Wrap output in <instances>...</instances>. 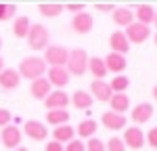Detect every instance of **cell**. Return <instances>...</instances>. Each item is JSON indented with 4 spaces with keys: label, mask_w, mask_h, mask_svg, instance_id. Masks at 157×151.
Listing matches in <instances>:
<instances>
[{
    "label": "cell",
    "mask_w": 157,
    "mask_h": 151,
    "mask_svg": "<svg viewBox=\"0 0 157 151\" xmlns=\"http://www.w3.org/2000/svg\"><path fill=\"white\" fill-rule=\"evenodd\" d=\"M15 151H27V149H25V147H17Z\"/></svg>",
    "instance_id": "b9f144b4"
},
{
    "label": "cell",
    "mask_w": 157,
    "mask_h": 151,
    "mask_svg": "<svg viewBox=\"0 0 157 151\" xmlns=\"http://www.w3.org/2000/svg\"><path fill=\"white\" fill-rule=\"evenodd\" d=\"M97 128H98V124H97V120H82L80 124L75 126V134L80 137V141L82 138H92L94 134H97Z\"/></svg>",
    "instance_id": "603a6c76"
},
{
    "label": "cell",
    "mask_w": 157,
    "mask_h": 151,
    "mask_svg": "<svg viewBox=\"0 0 157 151\" xmlns=\"http://www.w3.org/2000/svg\"><path fill=\"white\" fill-rule=\"evenodd\" d=\"M147 143L157 151V126H155V128H151V130L147 132Z\"/></svg>",
    "instance_id": "e575fe53"
},
{
    "label": "cell",
    "mask_w": 157,
    "mask_h": 151,
    "mask_svg": "<svg viewBox=\"0 0 157 151\" xmlns=\"http://www.w3.org/2000/svg\"><path fill=\"white\" fill-rule=\"evenodd\" d=\"M105 61V67H107V72L111 74H117L121 76V72L128 67V61H126V57L124 55H117V52H109L107 57L103 59Z\"/></svg>",
    "instance_id": "9a60e30c"
},
{
    "label": "cell",
    "mask_w": 157,
    "mask_h": 151,
    "mask_svg": "<svg viewBox=\"0 0 157 151\" xmlns=\"http://www.w3.org/2000/svg\"><path fill=\"white\" fill-rule=\"evenodd\" d=\"M75 138V128L69 124H63V126H57L55 130H52V141H57L61 145H67L69 141Z\"/></svg>",
    "instance_id": "ffe728a7"
},
{
    "label": "cell",
    "mask_w": 157,
    "mask_h": 151,
    "mask_svg": "<svg viewBox=\"0 0 157 151\" xmlns=\"http://www.w3.org/2000/svg\"><path fill=\"white\" fill-rule=\"evenodd\" d=\"M124 145H126V149L130 147V149H140L143 145H145V132L138 128V126H130V128H124Z\"/></svg>",
    "instance_id": "ba28073f"
},
{
    "label": "cell",
    "mask_w": 157,
    "mask_h": 151,
    "mask_svg": "<svg viewBox=\"0 0 157 151\" xmlns=\"http://www.w3.org/2000/svg\"><path fill=\"white\" fill-rule=\"evenodd\" d=\"M109 46H111V52H117V55L126 57V52L130 50V42L124 36V32H113L109 36Z\"/></svg>",
    "instance_id": "e0dca14e"
},
{
    "label": "cell",
    "mask_w": 157,
    "mask_h": 151,
    "mask_svg": "<svg viewBox=\"0 0 157 151\" xmlns=\"http://www.w3.org/2000/svg\"><path fill=\"white\" fill-rule=\"evenodd\" d=\"M25 40H27V46L32 50H44L50 44V34L42 23H32Z\"/></svg>",
    "instance_id": "7a4b0ae2"
},
{
    "label": "cell",
    "mask_w": 157,
    "mask_h": 151,
    "mask_svg": "<svg viewBox=\"0 0 157 151\" xmlns=\"http://www.w3.org/2000/svg\"><path fill=\"white\" fill-rule=\"evenodd\" d=\"M65 69L69 76H84L88 72V52L84 48L69 50V57L65 63Z\"/></svg>",
    "instance_id": "3957f363"
},
{
    "label": "cell",
    "mask_w": 157,
    "mask_h": 151,
    "mask_svg": "<svg viewBox=\"0 0 157 151\" xmlns=\"http://www.w3.org/2000/svg\"><path fill=\"white\" fill-rule=\"evenodd\" d=\"M23 132L32 141H46V137H48V128L40 120H27L23 124Z\"/></svg>",
    "instance_id": "9c48e42d"
},
{
    "label": "cell",
    "mask_w": 157,
    "mask_h": 151,
    "mask_svg": "<svg viewBox=\"0 0 157 151\" xmlns=\"http://www.w3.org/2000/svg\"><path fill=\"white\" fill-rule=\"evenodd\" d=\"M46 124L55 126V128L69 124V111L67 109H50V111H46Z\"/></svg>",
    "instance_id": "484cf974"
},
{
    "label": "cell",
    "mask_w": 157,
    "mask_h": 151,
    "mask_svg": "<svg viewBox=\"0 0 157 151\" xmlns=\"http://www.w3.org/2000/svg\"><path fill=\"white\" fill-rule=\"evenodd\" d=\"M124 36L128 38V42H130V44H143V42H147L149 36H151V27L134 21V23H130L128 27H126Z\"/></svg>",
    "instance_id": "8992f818"
},
{
    "label": "cell",
    "mask_w": 157,
    "mask_h": 151,
    "mask_svg": "<svg viewBox=\"0 0 157 151\" xmlns=\"http://www.w3.org/2000/svg\"><path fill=\"white\" fill-rule=\"evenodd\" d=\"M29 90H32V97H34V99L44 101L50 92H52V86L48 84V80H46V78H38V80L32 82V88H29Z\"/></svg>",
    "instance_id": "ac0fdd59"
},
{
    "label": "cell",
    "mask_w": 157,
    "mask_h": 151,
    "mask_svg": "<svg viewBox=\"0 0 157 151\" xmlns=\"http://www.w3.org/2000/svg\"><path fill=\"white\" fill-rule=\"evenodd\" d=\"M105 151H126V145L120 137H111L105 143Z\"/></svg>",
    "instance_id": "4dcf8cb0"
},
{
    "label": "cell",
    "mask_w": 157,
    "mask_h": 151,
    "mask_svg": "<svg viewBox=\"0 0 157 151\" xmlns=\"http://www.w3.org/2000/svg\"><path fill=\"white\" fill-rule=\"evenodd\" d=\"M38 11L42 17H59L63 13V4L59 2H46V4H38Z\"/></svg>",
    "instance_id": "83f0119b"
},
{
    "label": "cell",
    "mask_w": 157,
    "mask_h": 151,
    "mask_svg": "<svg viewBox=\"0 0 157 151\" xmlns=\"http://www.w3.org/2000/svg\"><path fill=\"white\" fill-rule=\"evenodd\" d=\"M94 9H97L98 13H109V11H115V6H113V4H107V2H97V4H94Z\"/></svg>",
    "instance_id": "8d00e7d4"
},
{
    "label": "cell",
    "mask_w": 157,
    "mask_h": 151,
    "mask_svg": "<svg viewBox=\"0 0 157 151\" xmlns=\"http://www.w3.org/2000/svg\"><path fill=\"white\" fill-rule=\"evenodd\" d=\"M42 103H44V107H46L48 111L50 109H65V107L69 105V95H67L65 90H52Z\"/></svg>",
    "instance_id": "30bf717a"
},
{
    "label": "cell",
    "mask_w": 157,
    "mask_h": 151,
    "mask_svg": "<svg viewBox=\"0 0 157 151\" xmlns=\"http://www.w3.org/2000/svg\"><path fill=\"white\" fill-rule=\"evenodd\" d=\"M19 84H21V76H19L17 69L4 67V69L0 72V88H2V90H15Z\"/></svg>",
    "instance_id": "7c38bea8"
},
{
    "label": "cell",
    "mask_w": 157,
    "mask_h": 151,
    "mask_svg": "<svg viewBox=\"0 0 157 151\" xmlns=\"http://www.w3.org/2000/svg\"><path fill=\"white\" fill-rule=\"evenodd\" d=\"M0 48H2V38H0Z\"/></svg>",
    "instance_id": "ee69618b"
},
{
    "label": "cell",
    "mask_w": 157,
    "mask_h": 151,
    "mask_svg": "<svg viewBox=\"0 0 157 151\" xmlns=\"http://www.w3.org/2000/svg\"><path fill=\"white\" fill-rule=\"evenodd\" d=\"M130 118H132L134 124H147L153 118V105L151 103H138V105H134V109L130 111Z\"/></svg>",
    "instance_id": "4fadbf2b"
},
{
    "label": "cell",
    "mask_w": 157,
    "mask_h": 151,
    "mask_svg": "<svg viewBox=\"0 0 157 151\" xmlns=\"http://www.w3.org/2000/svg\"><path fill=\"white\" fill-rule=\"evenodd\" d=\"M63 11H69L73 15H78V13L84 11V4H75V2H67V4H63Z\"/></svg>",
    "instance_id": "d590c367"
},
{
    "label": "cell",
    "mask_w": 157,
    "mask_h": 151,
    "mask_svg": "<svg viewBox=\"0 0 157 151\" xmlns=\"http://www.w3.org/2000/svg\"><path fill=\"white\" fill-rule=\"evenodd\" d=\"M153 25L157 27V11H155V19H153Z\"/></svg>",
    "instance_id": "60d3db41"
},
{
    "label": "cell",
    "mask_w": 157,
    "mask_h": 151,
    "mask_svg": "<svg viewBox=\"0 0 157 151\" xmlns=\"http://www.w3.org/2000/svg\"><path fill=\"white\" fill-rule=\"evenodd\" d=\"M101 124L107 130H121L126 128V115L121 113H113V111H105L101 115Z\"/></svg>",
    "instance_id": "2e32d148"
},
{
    "label": "cell",
    "mask_w": 157,
    "mask_h": 151,
    "mask_svg": "<svg viewBox=\"0 0 157 151\" xmlns=\"http://www.w3.org/2000/svg\"><path fill=\"white\" fill-rule=\"evenodd\" d=\"M69 57V50L59 44H48L44 48V63H48L50 67H65Z\"/></svg>",
    "instance_id": "277c9868"
},
{
    "label": "cell",
    "mask_w": 157,
    "mask_h": 151,
    "mask_svg": "<svg viewBox=\"0 0 157 151\" xmlns=\"http://www.w3.org/2000/svg\"><path fill=\"white\" fill-rule=\"evenodd\" d=\"M109 88H111V92H126L128 88H130V78L128 76H115L111 82H109Z\"/></svg>",
    "instance_id": "f1b7e54d"
},
{
    "label": "cell",
    "mask_w": 157,
    "mask_h": 151,
    "mask_svg": "<svg viewBox=\"0 0 157 151\" xmlns=\"http://www.w3.org/2000/svg\"><path fill=\"white\" fill-rule=\"evenodd\" d=\"M153 99L157 101V84H155V86H153Z\"/></svg>",
    "instance_id": "f35d334b"
},
{
    "label": "cell",
    "mask_w": 157,
    "mask_h": 151,
    "mask_svg": "<svg viewBox=\"0 0 157 151\" xmlns=\"http://www.w3.org/2000/svg\"><path fill=\"white\" fill-rule=\"evenodd\" d=\"M111 88H109V82H105V80H94L92 84H90V97L92 99L101 101V103H109V99H111Z\"/></svg>",
    "instance_id": "5bb4252c"
},
{
    "label": "cell",
    "mask_w": 157,
    "mask_h": 151,
    "mask_svg": "<svg viewBox=\"0 0 157 151\" xmlns=\"http://www.w3.org/2000/svg\"><path fill=\"white\" fill-rule=\"evenodd\" d=\"M2 69H4V59L0 57V72H2Z\"/></svg>",
    "instance_id": "ab89813d"
},
{
    "label": "cell",
    "mask_w": 157,
    "mask_h": 151,
    "mask_svg": "<svg viewBox=\"0 0 157 151\" xmlns=\"http://www.w3.org/2000/svg\"><path fill=\"white\" fill-rule=\"evenodd\" d=\"M13 120V115L9 109H4V107H0V128H4V126H9Z\"/></svg>",
    "instance_id": "836d02e7"
},
{
    "label": "cell",
    "mask_w": 157,
    "mask_h": 151,
    "mask_svg": "<svg viewBox=\"0 0 157 151\" xmlns=\"http://www.w3.org/2000/svg\"><path fill=\"white\" fill-rule=\"evenodd\" d=\"M92 27H94V17L90 15V13H78V15H73L71 19V29L75 34H80V36H86V34H90L92 32Z\"/></svg>",
    "instance_id": "52a82bcc"
},
{
    "label": "cell",
    "mask_w": 157,
    "mask_h": 151,
    "mask_svg": "<svg viewBox=\"0 0 157 151\" xmlns=\"http://www.w3.org/2000/svg\"><path fill=\"white\" fill-rule=\"evenodd\" d=\"M44 151H65V149H63V145L57 143V141H48L46 147H44Z\"/></svg>",
    "instance_id": "74e56055"
},
{
    "label": "cell",
    "mask_w": 157,
    "mask_h": 151,
    "mask_svg": "<svg viewBox=\"0 0 157 151\" xmlns=\"http://www.w3.org/2000/svg\"><path fill=\"white\" fill-rule=\"evenodd\" d=\"M153 40H155V44H157V34H155V38H153Z\"/></svg>",
    "instance_id": "7bdbcfd3"
},
{
    "label": "cell",
    "mask_w": 157,
    "mask_h": 151,
    "mask_svg": "<svg viewBox=\"0 0 157 151\" xmlns=\"http://www.w3.org/2000/svg\"><path fill=\"white\" fill-rule=\"evenodd\" d=\"M113 23L121 25V27H128L130 23H134V11L128 6H120L113 11Z\"/></svg>",
    "instance_id": "cb8c5ba5"
},
{
    "label": "cell",
    "mask_w": 157,
    "mask_h": 151,
    "mask_svg": "<svg viewBox=\"0 0 157 151\" xmlns=\"http://www.w3.org/2000/svg\"><path fill=\"white\" fill-rule=\"evenodd\" d=\"M84 147L86 151H105V143L101 138L92 137V138H88V143H84Z\"/></svg>",
    "instance_id": "1f68e13d"
},
{
    "label": "cell",
    "mask_w": 157,
    "mask_h": 151,
    "mask_svg": "<svg viewBox=\"0 0 157 151\" xmlns=\"http://www.w3.org/2000/svg\"><path fill=\"white\" fill-rule=\"evenodd\" d=\"M65 151H86L84 143L80 141V138H73V141H69L67 145H65Z\"/></svg>",
    "instance_id": "d6a6232c"
},
{
    "label": "cell",
    "mask_w": 157,
    "mask_h": 151,
    "mask_svg": "<svg viewBox=\"0 0 157 151\" xmlns=\"http://www.w3.org/2000/svg\"><path fill=\"white\" fill-rule=\"evenodd\" d=\"M29 25H32L29 17H25V15L17 17V19L13 21V34H15V38H25L27 32H29Z\"/></svg>",
    "instance_id": "4316f807"
},
{
    "label": "cell",
    "mask_w": 157,
    "mask_h": 151,
    "mask_svg": "<svg viewBox=\"0 0 157 151\" xmlns=\"http://www.w3.org/2000/svg\"><path fill=\"white\" fill-rule=\"evenodd\" d=\"M134 17H136V23L151 25L153 19H155V9L151 4H138L136 11H134Z\"/></svg>",
    "instance_id": "7402d4cb"
},
{
    "label": "cell",
    "mask_w": 157,
    "mask_h": 151,
    "mask_svg": "<svg viewBox=\"0 0 157 151\" xmlns=\"http://www.w3.org/2000/svg\"><path fill=\"white\" fill-rule=\"evenodd\" d=\"M88 72H90L92 78H97V80H103L109 74L107 67H105V61L101 57H88Z\"/></svg>",
    "instance_id": "d4e9b609"
},
{
    "label": "cell",
    "mask_w": 157,
    "mask_h": 151,
    "mask_svg": "<svg viewBox=\"0 0 157 151\" xmlns=\"http://www.w3.org/2000/svg\"><path fill=\"white\" fill-rule=\"evenodd\" d=\"M21 138H23V132H21V128H17V126H4L2 128V132H0V143H2V147H6V149H17V147H21Z\"/></svg>",
    "instance_id": "5b68a950"
},
{
    "label": "cell",
    "mask_w": 157,
    "mask_h": 151,
    "mask_svg": "<svg viewBox=\"0 0 157 151\" xmlns=\"http://www.w3.org/2000/svg\"><path fill=\"white\" fill-rule=\"evenodd\" d=\"M17 13V6L15 4H4L0 2V21H11Z\"/></svg>",
    "instance_id": "f546056e"
},
{
    "label": "cell",
    "mask_w": 157,
    "mask_h": 151,
    "mask_svg": "<svg viewBox=\"0 0 157 151\" xmlns=\"http://www.w3.org/2000/svg\"><path fill=\"white\" fill-rule=\"evenodd\" d=\"M17 72H19L21 78L34 82V80H38V78L44 76V72H46V63H44L42 57H25V59H21Z\"/></svg>",
    "instance_id": "6da1fadb"
},
{
    "label": "cell",
    "mask_w": 157,
    "mask_h": 151,
    "mask_svg": "<svg viewBox=\"0 0 157 151\" xmlns=\"http://www.w3.org/2000/svg\"><path fill=\"white\" fill-rule=\"evenodd\" d=\"M69 103H71L75 109H90L92 103H94V99L90 97L88 90H75L71 97H69Z\"/></svg>",
    "instance_id": "d6986e66"
},
{
    "label": "cell",
    "mask_w": 157,
    "mask_h": 151,
    "mask_svg": "<svg viewBox=\"0 0 157 151\" xmlns=\"http://www.w3.org/2000/svg\"><path fill=\"white\" fill-rule=\"evenodd\" d=\"M109 105H111V111L113 113H121L124 115V111L130 109V99H128L126 92H115V95H111Z\"/></svg>",
    "instance_id": "44dd1931"
},
{
    "label": "cell",
    "mask_w": 157,
    "mask_h": 151,
    "mask_svg": "<svg viewBox=\"0 0 157 151\" xmlns=\"http://www.w3.org/2000/svg\"><path fill=\"white\" fill-rule=\"evenodd\" d=\"M48 84L50 86H57V90H63V88L69 84V80H71V76L67 74V69L65 67H50L48 69Z\"/></svg>",
    "instance_id": "8fae6325"
}]
</instances>
